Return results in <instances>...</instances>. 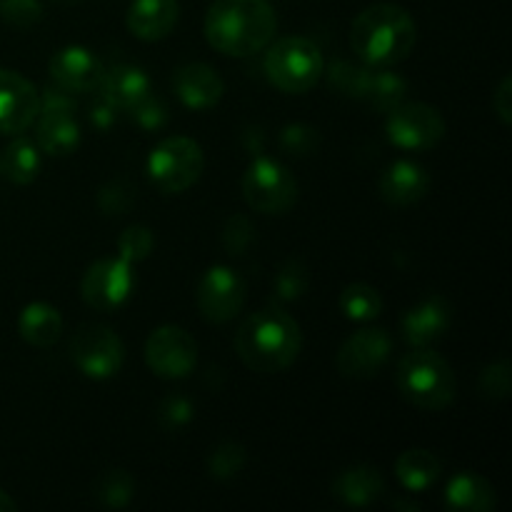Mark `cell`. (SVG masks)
Listing matches in <instances>:
<instances>
[{
  "mask_svg": "<svg viewBox=\"0 0 512 512\" xmlns=\"http://www.w3.org/2000/svg\"><path fill=\"white\" fill-rule=\"evenodd\" d=\"M235 353L255 373H280L295 363L303 348L298 320L280 305L248 315L235 333Z\"/></svg>",
  "mask_w": 512,
  "mask_h": 512,
  "instance_id": "cell-1",
  "label": "cell"
},
{
  "mask_svg": "<svg viewBox=\"0 0 512 512\" xmlns=\"http://www.w3.org/2000/svg\"><path fill=\"white\" fill-rule=\"evenodd\" d=\"M418 28L413 15L395 3L365 8L350 28V45L368 68H393L403 63L415 48Z\"/></svg>",
  "mask_w": 512,
  "mask_h": 512,
  "instance_id": "cell-2",
  "label": "cell"
},
{
  "mask_svg": "<svg viewBox=\"0 0 512 512\" xmlns=\"http://www.w3.org/2000/svg\"><path fill=\"white\" fill-rule=\"evenodd\" d=\"M278 20L268 0H215L205 15V38L218 53H260L273 40Z\"/></svg>",
  "mask_w": 512,
  "mask_h": 512,
  "instance_id": "cell-3",
  "label": "cell"
},
{
  "mask_svg": "<svg viewBox=\"0 0 512 512\" xmlns=\"http://www.w3.org/2000/svg\"><path fill=\"white\" fill-rule=\"evenodd\" d=\"M400 395L420 410H445L455 400V373L435 350L413 348L395 370Z\"/></svg>",
  "mask_w": 512,
  "mask_h": 512,
  "instance_id": "cell-4",
  "label": "cell"
},
{
  "mask_svg": "<svg viewBox=\"0 0 512 512\" xmlns=\"http://www.w3.org/2000/svg\"><path fill=\"white\" fill-rule=\"evenodd\" d=\"M263 65L270 83L290 95L308 93L310 88H315L325 70V60L318 45L300 35L275 40L265 53Z\"/></svg>",
  "mask_w": 512,
  "mask_h": 512,
  "instance_id": "cell-5",
  "label": "cell"
},
{
  "mask_svg": "<svg viewBox=\"0 0 512 512\" xmlns=\"http://www.w3.org/2000/svg\"><path fill=\"white\" fill-rule=\"evenodd\" d=\"M148 178L160 193L178 195L185 193L198 183L205 168L203 148L193 138L185 135H173L165 138L150 150L148 155Z\"/></svg>",
  "mask_w": 512,
  "mask_h": 512,
  "instance_id": "cell-6",
  "label": "cell"
},
{
  "mask_svg": "<svg viewBox=\"0 0 512 512\" xmlns=\"http://www.w3.org/2000/svg\"><path fill=\"white\" fill-rule=\"evenodd\" d=\"M243 198L263 215H283L298 200V183L280 160L258 155L243 175Z\"/></svg>",
  "mask_w": 512,
  "mask_h": 512,
  "instance_id": "cell-7",
  "label": "cell"
},
{
  "mask_svg": "<svg viewBox=\"0 0 512 512\" xmlns=\"http://www.w3.org/2000/svg\"><path fill=\"white\" fill-rule=\"evenodd\" d=\"M70 358L75 368L93 380L115 378L123 368L125 348L118 335L98 323L80 325L70 340Z\"/></svg>",
  "mask_w": 512,
  "mask_h": 512,
  "instance_id": "cell-8",
  "label": "cell"
},
{
  "mask_svg": "<svg viewBox=\"0 0 512 512\" xmlns=\"http://www.w3.org/2000/svg\"><path fill=\"white\" fill-rule=\"evenodd\" d=\"M385 135L400 150H430L443 140L445 120L438 108L425 103H400L385 118Z\"/></svg>",
  "mask_w": 512,
  "mask_h": 512,
  "instance_id": "cell-9",
  "label": "cell"
},
{
  "mask_svg": "<svg viewBox=\"0 0 512 512\" xmlns=\"http://www.w3.org/2000/svg\"><path fill=\"white\" fill-rule=\"evenodd\" d=\"M145 363L158 378H188L198 363V343L178 325H160L145 340Z\"/></svg>",
  "mask_w": 512,
  "mask_h": 512,
  "instance_id": "cell-10",
  "label": "cell"
},
{
  "mask_svg": "<svg viewBox=\"0 0 512 512\" xmlns=\"http://www.w3.org/2000/svg\"><path fill=\"white\" fill-rule=\"evenodd\" d=\"M133 285V263L118 255V258H103L90 265L83 275L80 293H83V300L93 310L113 313V310L123 308L128 303Z\"/></svg>",
  "mask_w": 512,
  "mask_h": 512,
  "instance_id": "cell-11",
  "label": "cell"
},
{
  "mask_svg": "<svg viewBox=\"0 0 512 512\" xmlns=\"http://www.w3.org/2000/svg\"><path fill=\"white\" fill-rule=\"evenodd\" d=\"M245 280L228 265H213L198 285V310L208 323H228L245 305Z\"/></svg>",
  "mask_w": 512,
  "mask_h": 512,
  "instance_id": "cell-12",
  "label": "cell"
},
{
  "mask_svg": "<svg viewBox=\"0 0 512 512\" xmlns=\"http://www.w3.org/2000/svg\"><path fill=\"white\" fill-rule=\"evenodd\" d=\"M393 353V340H390L385 328H363L350 335L338 350L340 373L353 380H368L383 370V365L390 360Z\"/></svg>",
  "mask_w": 512,
  "mask_h": 512,
  "instance_id": "cell-13",
  "label": "cell"
},
{
  "mask_svg": "<svg viewBox=\"0 0 512 512\" xmlns=\"http://www.w3.org/2000/svg\"><path fill=\"white\" fill-rule=\"evenodd\" d=\"M40 93L28 78L0 68V135H18L35 123Z\"/></svg>",
  "mask_w": 512,
  "mask_h": 512,
  "instance_id": "cell-14",
  "label": "cell"
},
{
  "mask_svg": "<svg viewBox=\"0 0 512 512\" xmlns=\"http://www.w3.org/2000/svg\"><path fill=\"white\" fill-rule=\"evenodd\" d=\"M453 323V308L443 295H428L408 310L400 320V330L410 348H430L448 333Z\"/></svg>",
  "mask_w": 512,
  "mask_h": 512,
  "instance_id": "cell-15",
  "label": "cell"
},
{
  "mask_svg": "<svg viewBox=\"0 0 512 512\" xmlns=\"http://www.w3.org/2000/svg\"><path fill=\"white\" fill-rule=\"evenodd\" d=\"M105 68L83 45H65L50 58V78L68 93L98 90Z\"/></svg>",
  "mask_w": 512,
  "mask_h": 512,
  "instance_id": "cell-16",
  "label": "cell"
},
{
  "mask_svg": "<svg viewBox=\"0 0 512 512\" xmlns=\"http://www.w3.org/2000/svg\"><path fill=\"white\" fill-rule=\"evenodd\" d=\"M173 88L180 103L190 110L215 108L225 93V83L218 70L205 63L180 65L173 75Z\"/></svg>",
  "mask_w": 512,
  "mask_h": 512,
  "instance_id": "cell-17",
  "label": "cell"
},
{
  "mask_svg": "<svg viewBox=\"0 0 512 512\" xmlns=\"http://www.w3.org/2000/svg\"><path fill=\"white\" fill-rule=\"evenodd\" d=\"M430 175L415 160H395L380 178V195L395 208L415 205L428 195Z\"/></svg>",
  "mask_w": 512,
  "mask_h": 512,
  "instance_id": "cell-18",
  "label": "cell"
},
{
  "mask_svg": "<svg viewBox=\"0 0 512 512\" xmlns=\"http://www.w3.org/2000/svg\"><path fill=\"white\" fill-rule=\"evenodd\" d=\"M178 18V0H133L125 25L135 38L153 43V40L168 38L178 25Z\"/></svg>",
  "mask_w": 512,
  "mask_h": 512,
  "instance_id": "cell-19",
  "label": "cell"
},
{
  "mask_svg": "<svg viewBox=\"0 0 512 512\" xmlns=\"http://www.w3.org/2000/svg\"><path fill=\"white\" fill-rule=\"evenodd\" d=\"M100 95L108 98L110 103L118 110L128 113L138 100H143L145 95L153 93L150 90V78L145 75V70H140L138 65H113L110 70H105L103 78L98 85Z\"/></svg>",
  "mask_w": 512,
  "mask_h": 512,
  "instance_id": "cell-20",
  "label": "cell"
},
{
  "mask_svg": "<svg viewBox=\"0 0 512 512\" xmlns=\"http://www.w3.org/2000/svg\"><path fill=\"white\" fill-rule=\"evenodd\" d=\"M35 145L40 153L65 158L80 145V125L73 113L35 115Z\"/></svg>",
  "mask_w": 512,
  "mask_h": 512,
  "instance_id": "cell-21",
  "label": "cell"
},
{
  "mask_svg": "<svg viewBox=\"0 0 512 512\" xmlns=\"http://www.w3.org/2000/svg\"><path fill=\"white\" fill-rule=\"evenodd\" d=\"M383 488V475L370 465H353V468L340 470L333 480V495L350 508H365L375 503Z\"/></svg>",
  "mask_w": 512,
  "mask_h": 512,
  "instance_id": "cell-22",
  "label": "cell"
},
{
  "mask_svg": "<svg viewBox=\"0 0 512 512\" xmlns=\"http://www.w3.org/2000/svg\"><path fill=\"white\" fill-rule=\"evenodd\" d=\"M445 508L458 512H490L495 510V488L483 475L463 470L450 478L445 488Z\"/></svg>",
  "mask_w": 512,
  "mask_h": 512,
  "instance_id": "cell-23",
  "label": "cell"
},
{
  "mask_svg": "<svg viewBox=\"0 0 512 512\" xmlns=\"http://www.w3.org/2000/svg\"><path fill=\"white\" fill-rule=\"evenodd\" d=\"M18 333L28 345L48 348V345L58 343L60 333H63V318H60L58 308H53V305L30 303L20 313Z\"/></svg>",
  "mask_w": 512,
  "mask_h": 512,
  "instance_id": "cell-24",
  "label": "cell"
},
{
  "mask_svg": "<svg viewBox=\"0 0 512 512\" xmlns=\"http://www.w3.org/2000/svg\"><path fill=\"white\" fill-rule=\"evenodd\" d=\"M443 465L435 458L430 450L413 448L405 450L398 460H395V475H398L400 485L410 493H423L430 485L438 483Z\"/></svg>",
  "mask_w": 512,
  "mask_h": 512,
  "instance_id": "cell-25",
  "label": "cell"
},
{
  "mask_svg": "<svg viewBox=\"0 0 512 512\" xmlns=\"http://www.w3.org/2000/svg\"><path fill=\"white\" fill-rule=\"evenodd\" d=\"M40 173V148L28 140L25 135L13 138V143H8V148L3 150V158H0V175L10 180L15 185H28L38 178Z\"/></svg>",
  "mask_w": 512,
  "mask_h": 512,
  "instance_id": "cell-26",
  "label": "cell"
},
{
  "mask_svg": "<svg viewBox=\"0 0 512 512\" xmlns=\"http://www.w3.org/2000/svg\"><path fill=\"white\" fill-rule=\"evenodd\" d=\"M405 95H408V83H405L398 73H393L390 68H373V78H370V88L365 100H368L378 113L388 115L390 110H395L400 103H405Z\"/></svg>",
  "mask_w": 512,
  "mask_h": 512,
  "instance_id": "cell-27",
  "label": "cell"
},
{
  "mask_svg": "<svg viewBox=\"0 0 512 512\" xmlns=\"http://www.w3.org/2000/svg\"><path fill=\"white\" fill-rule=\"evenodd\" d=\"M325 78H328L330 88L338 90L345 98L365 100L370 88V78H373V68H368V65H353L348 60H333Z\"/></svg>",
  "mask_w": 512,
  "mask_h": 512,
  "instance_id": "cell-28",
  "label": "cell"
},
{
  "mask_svg": "<svg viewBox=\"0 0 512 512\" xmlns=\"http://www.w3.org/2000/svg\"><path fill=\"white\" fill-rule=\"evenodd\" d=\"M340 310L348 320L355 323H370L383 313V298L378 290L368 283H353L340 293Z\"/></svg>",
  "mask_w": 512,
  "mask_h": 512,
  "instance_id": "cell-29",
  "label": "cell"
},
{
  "mask_svg": "<svg viewBox=\"0 0 512 512\" xmlns=\"http://www.w3.org/2000/svg\"><path fill=\"white\" fill-rule=\"evenodd\" d=\"M93 495L100 505H105V508H125L135 495L133 475L125 473V470L120 468L103 470V473L93 480Z\"/></svg>",
  "mask_w": 512,
  "mask_h": 512,
  "instance_id": "cell-30",
  "label": "cell"
},
{
  "mask_svg": "<svg viewBox=\"0 0 512 512\" xmlns=\"http://www.w3.org/2000/svg\"><path fill=\"white\" fill-rule=\"evenodd\" d=\"M305 288H308V268L303 265V260L290 258L273 280L275 305L293 303V300H298L305 293Z\"/></svg>",
  "mask_w": 512,
  "mask_h": 512,
  "instance_id": "cell-31",
  "label": "cell"
},
{
  "mask_svg": "<svg viewBox=\"0 0 512 512\" xmlns=\"http://www.w3.org/2000/svg\"><path fill=\"white\" fill-rule=\"evenodd\" d=\"M245 465V448L240 443H220L210 453L208 470L215 480H230L243 470Z\"/></svg>",
  "mask_w": 512,
  "mask_h": 512,
  "instance_id": "cell-32",
  "label": "cell"
},
{
  "mask_svg": "<svg viewBox=\"0 0 512 512\" xmlns=\"http://www.w3.org/2000/svg\"><path fill=\"white\" fill-rule=\"evenodd\" d=\"M280 148L285 150L288 155H295V158H308L318 150V130L310 128L305 123H293V125H285L280 130V138H278Z\"/></svg>",
  "mask_w": 512,
  "mask_h": 512,
  "instance_id": "cell-33",
  "label": "cell"
},
{
  "mask_svg": "<svg viewBox=\"0 0 512 512\" xmlns=\"http://www.w3.org/2000/svg\"><path fill=\"white\" fill-rule=\"evenodd\" d=\"M512 388V368L508 360H498L483 368L478 378V390L488 400H503L510 395Z\"/></svg>",
  "mask_w": 512,
  "mask_h": 512,
  "instance_id": "cell-34",
  "label": "cell"
},
{
  "mask_svg": "<svg viewBox=\"0 0 512 512\" xmlns=\"http://www.w3.org/2000/svg\"><path fill=\"white\" fill-rule=\"evenodd\" d=\"M153 245L155 238L145 225H130V228L118 238V255L135 265L153 253Z\"/></svg>",
  "mask_w": 512,
  "mask_h": 512,
  "instance_id": "cell-35",
  "label": "cell"
},
{
  "mask_svg": "<svg viewBox=\"0 0 512 512\" xmlns=\"http://www.w3.org/2000/svg\"><path fill=\"white\" fill-rule=\"evenodd\" d=\"M0 18L13 28L28 30L40 23L43 5L40 0H0Z\"/></svg>",
  "mask_w": 512,
  "mask_h": 512,
  "instance_id": "cell-36",
  "label": "cell"
},
{
  "mask_svg": "<svg viewBox=\"0 0 512 512\" xmlns=\"http://www.w3.org/2000/svg\"><path fill=\"white\" fill-rule=\"evenodd\" d=\"M128 113L130 118L135 120V125L143 130H160L168 123V105L153 93H148L143 100H138Z\"/></svg>",
  "mask_w": 512,
  "mask_h": 512,
  "instance_id": "cell-37",
  "label": "cell"
},
{
  "mask_svg": "<svg viewBox=\"0 0 512 512\" xmlns=\"http://www.w3.org/2000/svg\"><path fill=\"white\" fill-rule=\"evenodd\" d=\"M223 243L233 255H243L245 250L255 243V228H253V223L248 220V215L238 213V215H233L228 223H225Z\"/></svg>",
  "mask_w": 512,
  "mask_h": 512,
  "instance_id": "cell-38",
  "label": "cell"
},
{
  "mask_svg": "<svg viewBox=\"0 0 512 512\" xmlns=\"http://www.w3.org/2000/svg\"><path fill=\"white\" fill-rule=\"evenodd\" d=\"M193 415H195L193 403H190L188 398H183V395H170V398L163 400V405H160L158 410L160 423H163V428L168 430L185 428V425L193 420Z\"/></svg>",
  "mask_w": 512,
  "mask_h": 512,
  "instance_id": "cell-39",
  "label": "cell"
},
{
  "mask_svg": "<svg viewBox=\"0 0 512 512\" xmlns=\"http://www.w3.org/2000/svg\"><path fill=\"white\" fill-rule=\"evenodd\" d=\"M98 203L105 215H123L133 205V188L123 180H113L100 190Z\"/></svg>",
  "mask_w": 512,
  "mask_h": 512,
  "instance_id": "cell-40",
  "label": "cell"
},
{
  "mask_svg": "<svg viewBox=\"0 0 512 512\" xmlns=\"http://www.w3.org/2000/svg\"><path fill=\"white\" fill-rule=\"evenodd\" d=\"M118 113L120 110L115 108L108 98L98 95V98L93 100V105H90L88 118H90V123L100 130V133H105V130H110L115 123H118Z\"/></svg>",
  "mask_w": 512,
  "mask_h": 512,
  "instance_id": "cell-41",
  "label": "cell"
},
{
  "mask_svg": "<svg viewBox=\"0 0 512 512\" xmlns=\"http://www.w3.org/2000/svg\"><path fill=\"white\" fill-rule=\"evenodd\" d=\"M493 110H495V115L500 118V123L503 125L512 123V78L510 75H505V78L500 80L498 90L493 93Z\"/></svg>",
  "mask_w": 512,
  "mask_h": 512,
  "instance_id": "cell-42",
  "label": "cell"
},
{
  "mask_svg": "<svg viewBox=\"0 0 512 512\" xmlns=\"http://www.w3.org/2000/svg\"><path fill=\"white\" fill-rule=\"evenodd\" d=\"M0 512H15V500L5 490H0Z\"/></svg>",
  "mask_w": 512,
  "mask_h": 512,
  "instance_id": "cell-43",
  "label": "cell"
},
{
  "mask_svg": "<svg viewBox=\"0 0 512 512\" xmlns=\"http://www.w3.org/2000/svg\"><path fill=\"white\" fill-rule=\"evenodd\" d=\"M58 3H78V0H58Z\"/></svg>",
  "mask_w": 512,
  "mask_h": 512,
  "instance_id": "cell-44",
  "label": "cell"
}]
</instances>
